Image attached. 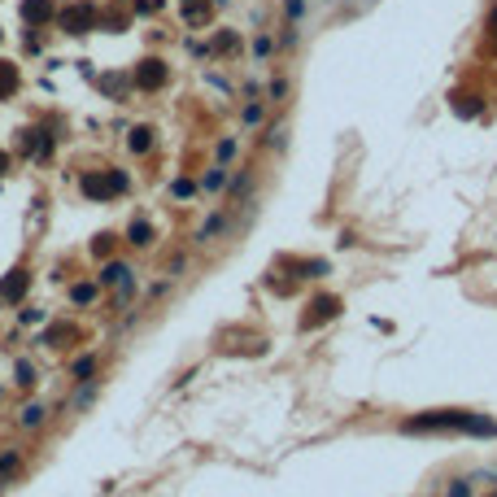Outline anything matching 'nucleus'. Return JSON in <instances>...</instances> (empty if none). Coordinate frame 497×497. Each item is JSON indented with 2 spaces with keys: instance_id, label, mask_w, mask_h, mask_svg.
Returning a JSON list of instances; mask_svg holds the SVG:
<instances>
[{
  "instance_id": "nucleus-26",
  "label": "nucleus",
  "mask_w": 497,
  "mask_h": 497,
  "mask_svg": "<svg viewBox=\"0 0 497 497\" xmlns=\"http://www.w3.org/2000/svg\"><path fill=\"white\" fill-rule=\"evenodd\" d=\"M205 188L218 192V188H223V170H209V175H205Z\"/></svg>"
},
{
  "instance_id": "nucleus-23",
  "label": "nucleus",
  "mask_w": 497,
  "mask_h": 497,
  "mask_svg": "<svg viewBox=\"0 0 497 497\" xmlns=\"http://www.w3.org/2000/svg\"><path fill=\"white\" fill-rule=\"evenodd\" d=\"M214 48H218V52H231V48H240V40L227 31V35H218V40H214Z\"/></svg>"
},
{
  "instance_id": "nucleus-10",
  "label": "nucleus",
  "mask_w": 497,
  "mask_h": 497,
  "mask_svg": "<svg viewBox=\"0 0 497 497\" xmlns=\"http://www.w3.org/2000/svg\"><path fill=\"white\" fill-rule=\"evenodd\" d=\"M18 83H22V78H18V66H13V62H0V100H9V96L18 92Z\"/></svg>"
},
{
  "instance_id": "nucleus-13",
  "label": "nucleus",
  "mask_w": 497,
  "mask_h": 497,
  "mask_svg": "<svg viewBox=\"0 0 497 497\" xmlns=\"http://www.w3.org/2000/svg\"><path fill=\"white\" fill-rule=\"evenodd\" d=\"M127 240H131V245H136V249L153 245V227H148L144 218H136V223H131V227H127Z\"/></svg>"
},
{
  "instance_id": "nucleus-11",
  "label": "nucleus",
  "mask_w": 497,
  "mask_h": 497,
  "mask_svg": "<svg viewBox=\"0 0 497 497\" xmlns=\"http://www.w3.org/2000/svg\"><path fill=\"white\" fill-rule=\"evenodd\" d=\"M480 110H484V100H480L476 92H471V96H467V92H458V96H454V114H458V118H476Z\"/></svg>"
},
{
  "instance_id": "nucleus-7",
  "label": "nucleus",
  "mask_w": 497,
  "mask_h": 497,
  "mask_svg": "<svg viewBox=\"0 0 497 497\" xmlns=\"http://www.w3.org/2000/svg\"><path fill=\"white\" fill-rule=\"evenodd\" d=\"M179 13H183L188 26H209V22H214V5H209V0H183Z\"/></svg>"
},
{
  "instance_id": "nucleus-1",
  "label": "nucleus",
  "mask_w": 497,
  "mask_h": 497,
  "mask_svg": "<svg viewBox=\"0 0 497 497\" xmlns=\"http://www.w3.org/2000/svg\"><path fill=\"white\" fill-rule=\"evenodd\" d=\"M402 432L419 436V432H458V436H497V419L471 414V410H428L402 423Z\"/></svg>"
},
{
  "instance_id": "nucleus-14",
  "label": "nucleus",
  "mask_w": 497,
  "mask_h": 497,
  "mask_svg": "<svg viewBox=\"0 0 497 497\" xmlns=\"http://www.w3.org/2000/svg\"><path fill=\"white\" fill-rule=\"evenodd\" d=\"M223 227H227V214H214V218H209V223L197 231V245H209V240H214V235H218Z\"/></svg>"
},
{
  "instance_id": "nucleus-9",
  "label": "nucleus",
  "mask_w": 497,
  "mask_h": 497,
  "mask_svg": "<svg viewBox=\"0 0 497 497\" xmlns=\"http://www.w3.org/2000/svg\"><path fill=\"white\" fill-rule=\"evenodd\" d=\"M74 340H78V327L74 323H52L44 332V345L48 349H66V345H74Z\"/></svg>"
},
{
  "instance_id": "nucleus-15",
  "label": "nucleus",
  "mask_w": 497,
  "mask_h": 497,
  "mask_svg": "<svg viewBox=\"0 0 497 497\" xmlns=\"http://www.w3.org/2000/svg\"><path fill=\"white\" fill-rule=\"evenodd\" d=\"M100 283H131V271L122 267V262H110V267H105V275H100Z\"/></svg>"
},
{
  "instance_id": "nucleus-32",
  "label": "nucleus",
  "mask_w": 497,
  "mask_h": 497,
  "mask_svg": "<svg viewBox=\"0 0 497 497\" xmlns=\"http://www.w3.org/2000/svg\"><path fill=\"white\" fill-rule=\"evenodd\" d=\"M9 170V153H0V175H5Z\"/></svg>"
},
{
  "instance_id": "nucleus-22",
  "label": "nucleus",
  "mask_w": 497,
  "mask_h": 497,
  "mask_svg": "<svg viewBox=\"0 0 497 497\" xmlns=\"http://www.w3.org/2000/svg\"><path fill=\"white\" fill-rule=\"evenodd\" d=\"M96 257H110V249H114V235H96Z\"/></svg>"
},
{
  "instance_id": "nucleus-25",
  "label": "nucleus",
  "mask_w": 497,
  "mask_h": 497,
  "mask_svg": "<svg viewBox=\"0 0 497 497\" xmlns=\"http://www.w3.org/2000/svg\"><path fill=\"white\" fill-rule=\"evenodd\" d=\"M283 13H288V18H293V22H297V18L305 13V0H288V5H283Z\"/></svg>"
},
{
  "instance_id": "nucleus-8",
  "label": "nucleus",
  "mask_w": 497,
  "mask_h": 497,
  "mask_svg": "<svg viewBox=\"0 0 497 497\" xmlns=\"http://www.w3.org/2000/svg\"><path fill=\"white\" fill-rule=\"evenodd\" d=\"M26 288H31V275H26V271H13L5 283H0V301H13V305H18V301L26 297Z\"/></svg>"
},
{
  "instance_id": "nucleus-3",
  "label": "nucleus",
  "mask_w": 497,
  "mask_h": 497,
  "mask_svg": "<svg viewBox=\"0 0 497 497\" xmlns=\"http://www.w3.org/2000/svg\"><path fill=\"white\" fill-rule=\"evenodd\" d=\"M57 26H62L66 35H88L92 26H96V9H92V5H83V0H74V5L57 9Z\"/></svg>"
},
{
  "instance_id": "nucleus-17",
  "label": "nucleus",
  "mask_w": 497,
  "mask_h": 497,
  "mask_svg": "<svg viewBox=\"0 0 497 497\" xmlns=\"http://www.w3.org/2000/svg\"><path fill=\"white\" fill-rule=\"evenodd\" d=\"M18 423H22V428H40V423H44V406H26V410L18 414Z\"/></svg>"
},
{
  "instance_id": "nucleus-2",
  "label": "nucleus",
  "mask_w": 497,
  "mask_h": 497,
  "mask_svg": "<svg viewBox=\"0 0 497 497\" xmlns=\"http://www.w3.org/2000/svg\"><path fill=\"white\" fill-rule=\"evenodd\" d=\"M78 188H83V197H92V201H114V197L127 192V175L122 170H88Z\"/></svg>"
},
{
  "instance_id": "nucleus-5",
  "label": "nucleus",
  "mask_w": 497,
  "mask_h": 497,
  "mask_svg": "<svg viewBox=\"0 0 497 497\" xmlns=\"http://www.w3.org/2000/svg\"><path fill=\"white\" fill-rule=\"evenodd\" d=\"M166 78H170V70H166L162 57H144V62L136 66V88H144V92H157Z\"/></svg>"
},
{
  "instance_id": "nucleus-21",
  "label": "nucleus",
  "mask_w": 497,
  "mask_h": 497,
  "mask_svg": "<svg viewBox=\"0 0 497 497\" xmlns=\"http://www.w3.org/2000/svg\"><path fill=\"white\" fill-rule=\"evenodd\" d=\"M170 192H175L179 201H188V197L197 192V183H192V179H175V183H170Z\"/></svg>"
},
{
  "instance_id": "nucleus-4",
  "label": "nucleus",
  "mask_w": 497,
  "mask_h": 497,
  "mask_svg": "<svg viewBox=\"0 0 497 497\" xmlns=\"http://www.w3.org/2000/svg\"><path fill=\"white\" fill-rule=\"evenodd\" d=\"M336 314H340V297H327V293H323V297H314V301L305 305V314H301V323H297V327H301V332H314V327L332 323Z\"/></svg>"
},
{
  "instance_id": "nucleus-31",
  "label": "nucleus",
  "mask_w": 497,
  "mask_h": 497,
  "mask_svg": "<svg viewBox=\"0 0 497 497\" xmlns=\"http://www.w3.org/2000/svg\"><path fill=\"white\" fill-rule=\"evenodd\" d=\"M489 40L497 44V5H493V13H489Z\"/></svg>"
},
{
  "instance_id": "nucleus-20",
  "label": "nucleus",
  "mask_w": 497,
  "mask_h": 497,
  "mask_svg": "<svg viewBox=\"0 0 497 497\" xmlns=\"http://www.w3.org/2000/svg\"><path fill=\"white\" fill-rule=\"evenodd\" d=\"M13 467H22V458H18V450H9V454H0V484L9 480V471Z\"/></svg>"
},
{
  "instance_id": "nucleus-33",
  "label": "nucleus",
  "mask_w": 497,
  "mask_h": 497,
  "mask_svg": "<svg viewBox=\"0 0 497 497\" xmlns=\"http://www.w3.org/2000/svg\"><path fill=\"white\" fill-rule=\"evenodd\" d=\"M489 497H497V489H493V493H489Z\"/></svg>"
},
{
  "instance_id": "nucleus-28",
  "label": "nucleus",
  "mask_w": 497,
  "mask_h": 497,
  "mask_svg": "<svg viewBox=\"0 0 497 497\" xmlns=\"http://www.w3.org/2000/svg\"><path fill=\"white\" fill-rule=\"evenodd\" d=\"M271 48H275V44H271L267 35H257V40H253V52H257V57H267V52H271Z\"/></svg>"
},
{
  "instance_id": "nucleus-16",
  "label": "nucleus",
  "mask_w": 497,
  "mask_h": 497,
  "mask_svg": "<svg viewBox=\"0 0 497 497\" xmlns=\"http://www.w3.org/2000/svg\"><path fill=\"white\" fill-rule=\"evenodd\" d=\"M70 301H74V305H92V301H96V283H74V288H70Z\"/></svg>"
},
{
  "instance_id": "nucleus-18",
  "label": "nucleus",
  "mask_w": 497,
  "mask_h": 497,
  "mask_svg": "<svg viewBox=\"0 0 497 497\" xmlns=\"http://www.w3.org/2000/svg\"><path fill=\"white\" fill-rule=\"evenodd\" d=\"M70 371H74V380H88V375L96 371V358H92V353H88V358H74Z\"/></svg>"
},
{
  "instance_id": "nucleus-12",
  "label": "nucleus",
  "mask_w": 497,
  "mask_h": 497,
  "mask_svg": "<svg viewBox=\"0 0 497 497\" xmlns=\"http://www.w3.org/2000/svg\"><path fill=\"white\" fill-rule=\"evenodd\" d=\"M153 140H157V131H153V127H136L127 144H131V153H148V148H153Z\"/></svg>"
},
{
  "instance_id": "nucleus-30",
  "label": "nucleus",
  "mask_w": 497,
  "mask_h": 497,
  "mask_svg": "<svg viewBox=\"0 0 497 497\" xmlns=\"http://www.w3.org/2000/svg\"><path fill=\"white\" fill-rule=\"evenodd\" d=\"M271 96L279 100V96H288V83H283V78H275V83H271Z\"/></svg>"
},
{
  "instance_id": "nucleus-29",
  "label": "nucleus",
  "mask_w": 497,
  "mask_h": 497,
  "mask_svg": "<svg viewBox=\"0 0 497 497\" xmlns=\"http://www.w3.org/2000/svg\"><path fill=\"white\" fill-rule=\"evenodd\" d=\"M100 88H105V92H118V88H122V78H118V74H105V78H100Z\"/></svg>"
},
{
  "instance_id": "nucleus-27",
  "label": "nucleus",
  "mask_w": 497,
  "mask_h": 497,
  "mask_svg": "<svg viewBox=\"0 0 497 497\" xmlns=\"http://www.w3.org/2000/svg\"><path fill=\"white\" fill-rule=\"evenodd\" d=\"M231 157H235V140H223L218 144V162H231Z\"/></svg>"
},
{
  "instance_id": "nucleus-6",
  "label": "nucleus",
  "mask_w": 497,
  "mask_h": 497,
  "mask_svg": "<svg viewBox=\"0 0 497 497\" xmlns=\"http://www.w3.org/2000/svg\"><path fill=\"white\" fill-rule=\"evenodd\" d=\"M18 18H22L26 26H44V22H52V18H57V9H52V0H22Z\"/></svg>"
},
{
  "instance_id": "nucleus-24",
  "label": "nucleus",
  "mask_w": 497,
  "mask_h": 497,
  "mask_svg": "<svg viewBox=\"0 0 497 497\" xmlns=\"http://www.w3.org/2000/svg\"><path fill=\"white\" fill-rule=\"evenodd\" d=\"M450 497H471V480H450Z\"/></svg>"
},
{
  "instance_id": "nucleus-19",
  "label": "nucleus",
  "mask_w": 497,
  "mask_h": 497,
  "mask_svg": "<svg viewBox=\"0 0 497 497\" xmlns=\"http://www.w3.org/2000/svg\"><path fill=\"white\" fill-rule=\"evenodd\" d=\"M13 380H18L22 388H31V384H35V371H31V362H26V358H22V362L13 366Z\"/></svg>"
}]
</instances>
